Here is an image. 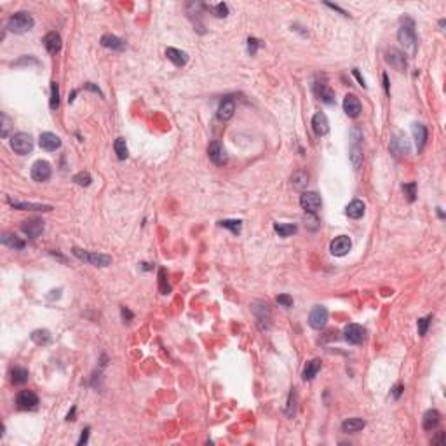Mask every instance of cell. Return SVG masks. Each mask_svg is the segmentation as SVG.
I'll use <instances>...</instances> for the list:
<instances>
[{
	"label": "cell",
	"mask_w": 446,
	"mask_h": 446,
	"mask_svg": "<svg viewBox=\"0 0 446 446\" xmlns=\"http://www.w3.org/2000/svg\"><path fill=\"white\" fill-rule=\"evenodd\" d=\"M398 40L399 44L404 47V52L408 56H415L416 54V47H418V39H416V31H415V23L410 17H404L401 26L398 30Z\"/></svg>",
	"instance_id": "1"
},
{
	"label": "cell",
	"mask_w": 446,
	"mask_h": 446,
	"mask_svg": "<svg viewBox=\"0 0 446 446\" xmlns=\"http://www.w3.org/2000/svg\"><path fill=\"white\" fill-rule=\"evenodd\" d=\"M35 25L33 17L30 13H16L7 19V30L13 33H25L31 30Z\"/></svg>",
	"instance_id": "2"
},
{
	"label": "cell",
	"mask_w": 446,
	"mask_h": 446,
	"mask_svg": "<svg viewBox=\"0 0 446 446\" xmlns=\"http://www.w3.org/2000/svg\"><path fill=\"white\" fill-rule=\"evenodd\" d=\"M72 253H74L77 258L94 265V267H108V265L112 263V256L103 255V253H89V251H84V249H78V247H74Z\"/></svg>",
	"instance_id": "3"
},
{
	"label": "cell",
	"mask_w": 446,
	"mask_h": 446,
	"mask_svg": "<svg viewBox=\"0 0 446 446\" xmlns=\"http://www.w3.org/2000/svg\"><path fill=\"white\" fill-rule=\"evenodd\" d=\"M11 148L19 155H26L33 150V138L28 133H16L11 136Z\"/></svg>",
	"instance_id": "4"
},
{
	"label": "cell",
	"mask_w": 446,
	"mask_h": 446,
	"mask_svg": "<svg viewBox=\"0 0 446 446\" xmlns=\"http://www.w3.org/2000/svg\"><path fill=\"white\" fill-rule=\"evenodd\" d=\"M253 314H255V319L260 326V329H269L270 328V321H272V314H270V308L267 303L263 302H255L251 307Z\"/></svg>",
	"instance_id": "5"
},
{
	"label": "cell",
	"mask_w": 446,
	"mask_h": 446,
	"mask_svg": "<svg viewBox=\"0 0 446 446\" xmlns=\"http://www.w3.org/2000/svg\"><path fill=\"white\" fill-rule=\"evenodd\" d=\"M300 206H302L303 211L307 213H317L323 206V200H321V195L316 192H303L300 195Z\"/></svg>",
	"instance_id": "6"
},
{
	"label": "cell",
	"mask_w": 446,
	"mask_h": 446,
	"mask_svg": "<svg viewBox=\"0 0 446 446\" xmlns=\"http://www.w3.org/2000/svg\"><path fill=\"white\" fill-rule=\"evenodd\" d=\"M390 152L394 154V157H406L412 150V145H410V139L404 135L398 133L394 138L390 139Z\"/></svg>",
	"instance_id": "7"
},
{
	"label": "cell",
	"mask_w": 446,
	"mask_h": 446,
	"mask_svg": "<svg viewBox=\"0 0 446 446\" xmlns=\"http://www.w3.org/2000/svg\"><path fill=\"white\" fill-rule=\"evenodd\" d=\"M328 323V310L323 305H316L308 314V324L314 329H323Z\"/></svg>",
	"instance_id": "8"
},
{
	"label": "cell",
	"mask_w": 446,
	"mask_h": 446,
	"mask_svg": "<svg viewBox=\"0 0 446 446\" xmlns=\"http://www.w3.org/2000/svg\"><path fill=\"white\" fill-rule=\"evenodd\" d=\"M51 164H49L47 160H37L33 166H31V178H33V182H47L49 178H51Z\"/></svg>",
	"instance_id": "9"
},
{
	"label": "cell",
	"mask_w": 446,
	"mask_h": 446,
	"mask_svg": "<svg viewBox=\"0 0 446 446\" xmlns=\"http://www.w3.org/2000/svg\"><path fill=\"white\" fill-rule=\"evenodd\" d=\"M351 247H352L351 237H347V235H338V237H335L333 241H331V244H329V251L335 256H345L347 253L351 251Z\"/></svg>",
	"instance_id": "10"
},
{
	"label": "cell",
	"mask_w": 446,
	"mask_h": 446,
	"mask_svg": "<svg viewBox=\"0 0 446 446\" xmlns=\"http://www.w3.org/2000/svg\"><path fill=\"white\" fill-rule=\"evenodd\" d=\"M208 155H209V159H211L216 166L227 164V160H229V157H227V152H225V148H223V145H221L220 141H216V139L209 143Z\"/></svg>",
	"instance_id": "11"
},
{
	"label": "cell",
	"mask_w": 446,
	"mask_h": 446,
	"mask_svg": "<svg viewBox=\"0 0 446 446\" xmlns=\"http://www.w3.org/2000/svg\"><path fill=\"white\" fill-rule=\"evenodd\" d=\"M352 136H354V143L351 145V154H349V157H351V162H352V166H354V169H359L361 164H363V148H361V145H359L361 133L357 129H354L352 131Z\"/></svg>",
	"instance_id": "12"
},
{
	"label": "cell",
	"mask_w": 446,
	"mask_h": 446,
	"mask_svg": "<svg viewBox=\"0 0 446 446\" xmlns=\"http://www.w3.org/2000/svg\"><path fill=\"white\" fill-rule=\"evenodd\" d=\"M16 404L21 410H35L37 404H39V398H37L33 390H21L16 398Z\"/></svg>",
	"instance_id": "13"
},
{
	"label": "cell",
	"mask_w": 446,
	"mask_h": 446,
	"mask_svg": "<svg viewBox=\"0 0 446 446\" xmlns=\"http://www.w3.org/2000/svg\"><path fill=\"white\" fill-rule=\"evenodd\" d=\"M7 202L13 206L14 209L19 211H52V206L49 204H37V202H21V200H14L9 197Z\"/></svg>",
	"instance_id": "14"
},
{
	"label": "cell",
	"mask_w": 446,
	"mask_h": 446,
	"mask_svg": "<svg viewBox=\"0 0 446 446\" xmlns=\"http://www.w3.org/2000/svg\"><path fill=\"white\" fill-rule=\"evenodd\" d=\"M385 60L392 68H396L398 72H404L406 70V58H404V52L398 51V49H390L387 51Z\"/></svg>",
	"instance_id": "15"
},
{
	"label": "cell",
	"mask_w": 446,
	"mask_h": 446,
	"mask_svg": "<svg viewBox=\"0 0 446 446\" xmlns=\"http://www.w3.org/2000/svg\"><path fill=\"white\" fill-rule=\"evenodd\" d=\"M343 335H345V340L349 343H352V345H357V343H361L364 340V328L359 324H349L345 326V331H343Z\"/></svg>",
	"instance_id": "16"
},
{
	"label": "cell",
	"mask_w": 446,
	"mask_h": 446,
	"mask_svg": "<svg viewBox=\"0 0 446 446\" xmlns=\"http://www.w3.org/2000/svg\"><path fill=\"white\" fill-rule=\"evenodd\" d=\"M343 112L349 115L351 119H355L361 113V101L357 96L354 94H347L343 98Z\"/></svg>",
	"instance_id": "17"
},
{
	"label": "cell",
	"mask_w": 446,
	"mask_h": 446,
	"mask_svg": "<svg viewBox=\"0 0 446 446\" xmlns=\"http://www.w3.org/2000/svg\"><path fill=\"white\" fill-rule=\"evenodd\" d=\"M312 129L317 136H324L329 133V121L326 117V113L317 112L314 117H312Z\"/></svg>",
	"instance_id": "18"
},
{
	"label": "cell",
	"mask_w": 446,
	"mask_h": 446,
	"mask_svg": "<svg viewBox=\"0 0 446 446\" xmlns=\"http://www.w3.org/2000/svg\"><path fill=\"white\" fill-rule=\"evenodd\" d=\"M39 145H40V148H44V150H47V152H54V150H58V148L61 147V139H60V136L58 135H54V133H42L40 135V138H39Z\"/></svg>",
	"instance_id": "19"
},
{
	"label": "cell",
	"mask_w": 446,
	"mask_h": 446,
	"mask_svg": "<svg viewBox=\"0 0 446 446\" xmlns=\"http://www.w3.org/2000/svg\"><path fill=\"white\" fill-rule=\"evenodd\" d=\"M314 91H316V96L323 101V103H326V105L335 103V92L326 82H317L316 86H314Z\"/></svg>",
	"instance_id": "20"
},
{
	"label": "cell",
	"mask_w": 446,
	"mask_h": 446,
	"mask_svg": "<svg viewBox=\"0 0 446 446\" xmlns=\"http://www.w3.org/2000/svg\"><path fill=\"white\" fill-rule=\"evenodd\" d=\"M21 230L30 239H37L44 232V221L42 220H37V218H33V220H28V221H25V223L21 225Z\"/></svg>",
	"instance_id": "21"
},
{
	"label": "cell",
	"mask_w": 446,
	"mask_h": 446,
	"mask_svg": "<svg viewBox=\"0 0 446 446\" xmlns=\"http://www.w3.org/2000/svg\"><path fill=\"white\" fill-rule=\"evenodd\" d=\"M235 113V103L232 98H225V100L220 103V108H218V119L221 122H227L234 117Z\"/></svg>",
	"instance_id": "22"
},
{
	"label": "cell",
	"mask_w": 446,
	"mask_h": 446,
	"mask_svg": "<svg viewBox=\"0 0 446 446\" xmlns=\"http://www.w3.org/2000/svg\"><path fill=\"white\" fill-rule=\"evenodd\" d=\"M101 46L107 49H113V51H124L126 49V42L122 39H119V37H115V35L112 33H107L101 37Z\"/></svg>",
	"instance_id": "23"
},
{
	"label": "cell",
	"mask_w": 446,
	"mask_h": 446,
	"mask_svg": "<svg viewBox=\"0 0 446 446\" xmlns=\"http://www.w3.org/2000/svg\"><path fill=\"white\" fill-rule=\"evenodd\" d=\"M44 47L47 49V52H51V54L60 52V49H61L60 33H56V31H49V33L44 37Z\"/></svg>",
	"instance_id": "24"
},
{
	"label": "cell",
	"mask_w": 446,
	"mask_h": 446,
	"mask_svg": "<svg viewBox=\"0 0 446 446\" xmlns=\"http://www.w3.org/2000/svg\"><path fill=\"white\" fill-rule=\"evenodd\" d=\"M166 56H168V60L176 66L186 65V61H188V54H186L185 51H180V49H174V47L166 49Z\"/></svg>",
	"instance_id": "25"
},
{
	"label": "cell",
	"mask_w": 446,
	"mask_h": 446,
	"mask_svg": "<svg viewBox=\"0 0 446 446\" xmlns=\"http://www.w3.org/2000/svg\"><path fill=\"white\" fill-rule=\"evenodd\" d=\"M364 209H366V206H364L363 200L354 199L349 206H347L345 213H347V216L352 218V220H359V218L364 215Z\"/></svg>",
	"instance_id": "26"
},
{
	"label": "cell",
	"mask_w": 446,
	"mask_h": 446,
	"mask_svg": "<svg viewBox=\"0 0 446 446\" xmlns=\"http://www.w3.org/2000/svg\"><path fill=\"white\" fill-rule=\"evenodd\" d=\"M439 420H441V415H439L438 410H427L424 415V422H422V425H424L425 431H432L438 427Z\"/></svg>",
	"instance_id": "27"
},
{
	"label": "cell",
	"mask_w": 446,
	"mask_h": 446,
	"mask_svg": "<svg viewBox=\"0 0 446 446\" xmlns=\"http://www.w3.org/2000/svg\"><path fill=\"white\" fill-rule=\"evenodd\" d=\"M413 136H415L416 148H418V152H422L425 147V141H427V127L424 124H413Z\"/></svg>",
	"instance_id": "28"
},
{
	"label": "cell",
	"mask_w": 446,
	"mask_h": 446,
	"mask_svg": "<svg viewBox=\"0 0 446 446\" xmlns=\"http://www.w3.org/2000/svg\"><path fill=\"white\" fill-rule=\"evenodd\" d=\"M366 422L363 418H357V416H352V418H347L342 424V431L343 432H359L361 429H364Z\"/></svg>",
	"instance_id": "29"
},
{
	"label": "cell",
	"mask_w": 446,
	"mask_h": 446,
	"mask_svg": "<svg viewBox=\"0 0 446 446\" xmlns=\"http://www.w3.org/2000/svg\"><path fill=\"white\" fill-rule=\"evenodd\" d=\"M321 369V359H312V361H308L307 364H305V368H303V380L305 382H308V380H312V378L316 377L317 375V371Z\"/></svg>",
	"instance_id": "30"
},
{
	"label": "cell",
	"mask_w": 446,
	"mask_h": 446,
	"mask_svg": "<svg viewBox=\"0 0 446 446\" xmlns=\"http://www.w3.org/2000/svg\"><path fill=\"white\" fill-rule=\"evenodd\" d=\"M28 378H30V375H28V369H25V368L16 366V368H13V371H11V380H13L14 385H23V384L28 382Z\"/></svg>",
	"instance_id": "31"
},
{
	"label": "cell",
	"mask_w": 446,
	"mask_h": 446,
	"mask_svg": "<svg viewBox=\"0 0 446 446\" xmlns=\"http://www.w3.org/2000/svg\"><path fill=\"white\" fill-rule=\"evenodd\" d=\"M291 185L295 186V188H298V190L305 188L308 185V174L305 171H295V173L291 174Z\"/></svg>",
	"instance_id": "32"
},
{
	"label": "cell",
	"mask_w": 446,
	"mask_h": 446,
	"mask_svg": "<svg viewBox=\"0 0 446 446\" xmlns=\"http://www.w3.org/2000/svg\"><path fill=\"white\" fill-rule=\"evenodd\" d=\"M274 230L277 232L281 237H290V235L296 234V225L295 223H274Z\"/></svg>",
	"instance_id": "33"
},
{
	"label": "cell",
	"mask_w": 446,
	"mask_h": 446,
	"mask_svg": "<svg viewBox=\"0 0 446 446\" xmlns=\"http://www.w3.org/2000/svg\"><path fill=\"white\" fill-rule=\"evenodd\" d=\"M31 340H33L37 345H47V343H51L52 337L47 329H35L33 333H31Z\"/></svg>",
	"instance_id": "34"
},
{
	"label": "cell",
	"mask_w": 446,
	"mask_h": 446,
	"mask_svg": "<svg viewBox=\"0 0 446 446\" xmlns=\"http://www.w3.org/2000/svg\"><path fill=\"white\" fill-rule=\"evenodd\" d=\"M2 244L13 247V249H23V247H25V241L19 239L17 235H14V234H4L2 235Z\"/></svg>",
	"instance_id": "35"
},
{
	"label": "cell",
	"mask_w": 446,
	"mask_h": 446,
	"mask_svg": "<svg viewBox=\"0 0 446 446\" xmlns=\"http://www.w3.org/2000/svg\"><path fill=\"white\" fill-rule=\"evenodd\" d=\"M113 148H115V154H117V157L121 160H124L127 157V145H126V139H124V138H117V139H115Z\"/></svg>",
	"instance_id": "36"
},
{
	"label": "cell",
	"mask_w": 446,
	"mask_h": 446,
	"mask_svg": "<svg viewBox=\"0 0 446 446\" xmlns=\"http://www.w3.org/2000/svg\"><path fill=\"white\" fill-rule=\"evenodd\" d=\"M220 227L232 230V234H239V232H241V227H243V221L241 220H221Z\"/></svg>",
	"instance_id": "37"
},
{
	"label": "cell",
	"mask_w": 446,
	"mask_h": 446,
	"mask_svg": "<svg viewBox=\"0 0 446 446\" xmlns=\"http://www.w3.org/2000/svg\"><path fill=\"white\" fill-rule=\"evenodd\" d=\"M296 413V392L295 389L290 392V398H288V404H286V415L290 416V418H293Z\"/></svg>",
	"instance_id": "38"
},
{
	"label": "cell",
	"mask_w": 446,
	"mask_h": 446,
	"mask_svg": "<svg viewBox=\"0 0 446 446\" xmlns=\"http://www.w3.org/2000/svg\"><path fill=\"white\" fill-rule=\"evenodd\" d=\"M60 107V86L58 82H51V108L56 110Z\"/></svg>",
	"instance_id": "39"
},
{
	"label": "cell",
	"mask_w": 446,
	"mask_h": 446,
	"mask_svg": "<svg viewBox=\"0 0 446 446\" xmlns=\"http://www.w3.org/2000/svg\"><path fill=\"white\" fill-rule=\"evenodd\" d=\"M74 182L77 183V185H80V186H89V185H91V182H92V178H91V174L87 173V171H80V173H77L74 176Z\"/></svg>",
	"instance_id": "40"
},
{
	"label": "cell",
	"mask_w": 446,
	"mask_h": 446,
	"mask_svg": "<svg viewBox=\"0 0 446 446\" xmlns=\"http://www.w3.org/2000/svg\"><path fill=\"white\" fill-rule=\"evenodd\" d=\"M159 290L162 295H168L169 291H171V286H169L168 282V277H166V270L160 269L159 270Z\"/></svg>",
	"instance_id": "41"
},
{
	"label": "cell",
	"mask_w": 446,
	"mask_h": 446,
	"mask_svg": "<svg viewBox=\"0 0 446 446\" xmlns=\"http://www.w3.org/2000/svg\"><path fill=\"white\" fill-rule=\"evenodd\" d=\"M431 319H432V316H427V317L418 319L416 328H418V335H420V337H424V335L427 333V328H429V324H431Z\"/></svg>",
	"instance_id": "42"
},
{
	"label": "cell",
	"mask_w": 446,
	"mask_h": 446,
	"mask_svg": "<svg viewBox=\"0 0 446 446\" xmlns=\"http://www.w3.org/2000/svg\"><path fill=\"white\" fill-rule=\"evenodd\" d=\"M213 13H215V16H218V17H227L229 16V5L227 4H216L215 7H213Z\"/></svg>",
	"instance_id": "43"
},
{
	"label": "cell",
	"mask_w": 446,
	"mask_h": 446,
	"mask_svg": "<svg viewBox=\"0 0 446 446\" xmlns=\"http://www.w3.org/2000/svg\"><path fill=\"white\" fill-rule=\"evenodd\" d=\"M276 302H277L281 307H291V305H293V298H291L290 295H279L277 298H276Z\"/></svg>",
	"instance_id": "44"
},
{
	"label": "cell",
	"mask_w": 446,
	"mask_h": 446,
	"mask_svg": "<svg viewBox=\"0 0 446 446\" xmlns=\"http://www.w3.org/2000/svg\"><path fill=\"white\" fill-rule=\"evenodd\" d=\"M415 186H416L415 183H408V185L403 186V190L408 194V200H410V202L415 200Z\"/></svg>",
	"instance_id": "45"
},
{
	"label": "cell",
	"mask_w": 446,
	"mask_h": 446,
	"mask_svg": "<svg viewBox=\"0 0 446 446\" xmlns=\"http://www.w3.org/2000/svg\"><path fill=\"white\" fill-rule=\"evenodd\" d=\"M9 135V117L2 113V138H7Z\"/></svg>",
	"instance_id": "46"
},
{
	"label": "cell",
	"mask_w": 446,
	"mask_h": 446,
	"mask_svg": "<svg viewBox=\"0 0 446 446\" xmlns=\"http://www.w3.org/2000/svg\"><path fill=\"white\" fill-rule=\"evenodd\" d=\"M258 46H260V42L256 39H249L247 40V51L251 52V54H256V49H258Z\"/></svg>",
	"instance_id": "47"
},
{
	"label": "cell",
	"mask_w": 446,
	"mask_h": 446,
	"mask_svg": "<svg viewBox=\"0 0 446 446\" xmlns=\"http://www.w3.org/2000/svg\"><path fill=\"white\" fill-rule=\"evenodd\" d=\"M84 87H86V89H89V91L96 92V94L103 96V92H101V91H100V87H96V86H94V84H92V82H87V84H86V86H84Z\"/></svg>",
	"instance_id": "48"
},
{
	"label": "cell",
	"mask_w": 446,
	"mask_h": 446,
	"mask_svg": "<svg viewBox=\"0 0 446 446\" xmlns=\"http://www.w3.org/2000/svg\"><path fill=\"white\" fill-rule=\"evenodd\" d=\"M87 436H89V427H87L86 431H82V436H80V439H78V446H82L87 443Z\"/></svg>",
	"instance_id": "49"
},
{
	"label": "cell",
	"mask_w": 446,
	"mask_h": 446,
	"mask_svg": "<svg viewBox=\"0 0 446 446\" xmlns=\"http://www.w3.org/2000/svg\"><path fill=\"white\" fill-rule=\"evenodd\" d=\"M445 443V432H438V436L432 439V445H443Z\"/></svg>",
	"instance_id": "50"
},
{
	"label": "cell",
	"mask_w": 446,
	"mask_h": 446,
	"mask_svg": "<svg viewBox=\"0 0 446 446\" xmlns=\"http://www.w3.org/2000/svg\"><path fill=\"white\" fill-rule=\"evenodd\" d=\"M392 390H394V392H392V394H394V398L398 399L399 396H401V392H403V385H401V384H398V385H396Z\"/></svg>",
	"instance_id": "51"
},
{
	"label": "cell",
	"mask_w": 446,
	"mask_h": 446,
	"mask_svg": "<svg viewBox=\"0 0 446 446\" xmlns=\"http://www.w3.org/2000/svg\"><path fill=\"white\" fill-rule=\"evenodd\" d=\"M122 317H124V319H126V317H127V319H133V314H131V312L127 310L126 307H122Z\"/></svg>",
	"instance_id": "52"
},
{
	"label": "cell",
	"mask_w": 446,
	"mask_h": 446,
	"mask_svg": "<svg viewBox=\"0 0 446 446\" xmlns=\"http://www.w3.org/2000/svg\"><path fill=\"white\" fill-rule=\"evenodd\" d=\"M354 75H355V77H357V80H359V84H361V86H363V87L366 86V84H364V78L359 75V72H357V68H354Z\"/></svg>",
	"instance_id": "53"
},
{
	"label": "cell",
	"mask_w": 446,
	"mask_h": 446,
	"mask_svg": "<svg viewBox=\"0 0 446 446\" xmlns=\"http://www.w3.org/2000/svg\"><path fill=\"white\" fill-rule=\"evenodd\" d=\"M384 87H385V92L389 94V77H387V74H384Z\"/></svg>",
	"instance_id": "54"
},
{
	"label": "cell",
	"mask_w": 446,
	"mask_h": 446,
	"mask_svg": "<svg viewBox=\"0 0 446 446\" xmlns=\"http://www.w3.org/2000/svg\"><path fill=\"white\" fill-rule=\"evenodd\" d=\"M21 63H26V60H21V61H17L16 65H21ZM28 63H33V65H37V60H28Z\"/></svg>",
	"instance_id": "55"
},
{
	"label": "cell",
	"mask_w": 446,
	"mask_h": 446,
	"mask_svg": "<svg viewBox=\"0 0 446 446\" xmlns=\"http://www.w3.org/2000/svg\"><path fill=\"white\" fill-rule=\"evenodd\" d=\"M74 416H75V408H72V412L68 413V420H75Z\"/></svg>",
	"instance_id": "56"
}]
</instances>
